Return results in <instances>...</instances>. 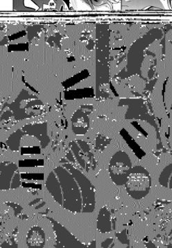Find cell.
Instances as JSON below:
<instances>
[{
    "mask_svg": "<svg viewBox=\"0 0 172 248\" xmlns=\"http://www.w3.org/2000/svg\"><path fill=\"white\" fill-rule=\"evenodd\" d=\"M149 180L147 174L144 173H135L132 175L128 182L129 191L136 194H141L147 191Z\"/></svg>",
    "mask_w": 172,
    "mask_h": 248,
    "instance_id": "6da1fadb",
    "label": "cell"
}]
</instances>
